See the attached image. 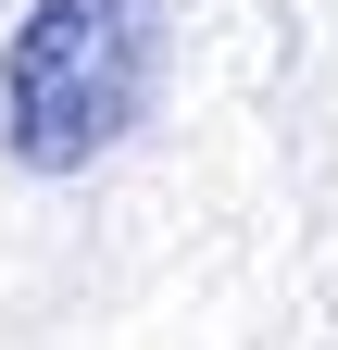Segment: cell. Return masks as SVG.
<instances>
[{"label": "cell", "instance_id": "1", "mask_svg": "<svg viewBox=\"0 0 338 350\" xmlns=\"http://www.w3.org/2000/svg\"><path fill=\"white\" fill-rule=\"evenodd\" d=\"M163 75V0H38L0 51V138L25 175H88Z\"/></svg>", "mask_w": 338, "mask_h": 350}]
</instances>
